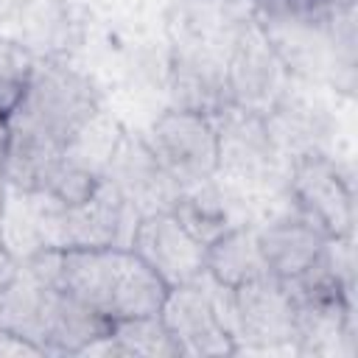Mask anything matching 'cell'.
<instances>
[{"label": "cell", "mask_w": 358, "mask_h": 358, "mask_svg": "<svg viewBox=\"0 0 358 358\" xmlns=\"http://www.w3.org/2000/svg\"><path fill=\"white\" fill-rule=\"evenodd\" d=\"M145 148L162 165V171L182 187H196L215 176L218 168V137L213 117L168 109L157 115L140 134Z\"/></svg>", "instance_id": "cell-4"}, {"label": "cell", "mask_w": 358, "mask_h": 358, "mask_svg": "<svg viewBox=\"0 0 358 358\" xmlns=\"http://www.w3.org/2000/svg\"><path fill=\"white\" fill-rule=\"evenodd\" d=\"M8 145H11L8 115H0V171H3V162H6V157H8Z\"/></svg>", "instance_id": "cell-23"}, {"label": "cell", "mask_w": 358, "mask_h": 358, "mask_svg": "<svg viewBox=\"0 0 358 358\" xmlns=\"http://www.w3.org/2000/svg\"><path fill=\"white\" fill-rule=\"evenodd\" d=\"M34 67L36 56L22 42L0 36V115H8L20 103Z\"/></svg>", "instance_id": "cell-20"}, {"label": "cell", "mask_w": 358, "mask_h": 358, "mask_svg": "<svg viewBox=\"0 0 358 358\" xmlns=\"http://www.w3.org/2000/svg\"><path fill=\"white\" fill-rule=\"evenodd\" d=\"M227 53L229 45L224 48L221 42L173 39L168 67V92L173 109L213 117L232 103L227 87Z\"/></svg>", "instance_id": "cell-8"}, {"label": "cell", "mask_w": 358, "mask_h": 358, "mask_svg": "<svg viewBox=\"0 0 358 358\" xmlns=\"http://www.w3.org/2000/svg\"><path fill=\"white\" fill-rule=\"evenodd\" d=\"M235 352H296L294 302L280 277L268 274L232 288Z\"/></svg>", "instance_id": "cell-6"}, {"label": "cell", "mask_w": 358, "mask_h": 358, "mask_svg": "<svg viewBox=\"0 0 358 358\" xmlns=\"http://www.w3.org/2000/svg\"><path fill=\"white\" fill-rule=\"evenodd\" d=\"M50 285L31 277L22 266L17 277L0 291V327L28 344H34L42 355V330H45V302Z\"/></svg>", "instance_id": "cell-17"}, {"label": "cell", "mask_w": 358, "mask_h": 358, "mask_svg": "<svg viewBox=\"0 0 358 358\" xmlns=\"http://www.w3.org/2000/svg\"><path fill=\"white\" fill-rule=\"evenodd\" d=\"M109 336L117 341L123 358L145 355V358H176V344L159 319V313L151 316H131V319H117L109 327Z\"/></svg>", "instance_id": "cell-18"}, {"label": "cell", "mask_w": 358, "mask_h": 358, "mask_svg": "<svg viewBox=\"0 0 358 358\" xmlns=\"http://www.w3.org/2000/svg\"><path fill=\"white\" fill-rule=\"evenodd\" d=\"M171 213L204 246L213 243L215 238H221L224 232H229L232 227L255 224L249 201L215 176L196 185V187L182 190Z\"/></svg>", "instance_id": "cell-14"}, {"label": "cell", "mask_w": 358, "mask_h": 358, "mask_svg": "<svg viewBox=\"0 0 358 358\" xmlns=\"http://www.w3.org/2000/svg\"><path fill=\"white\" fill-rule=\"evenodd\" d=\"M246 6L260 25H308L327 22L352 0H246Z\"/></svg>", "instance_id": "cell-19"}, {"label": "cell", "mask_w": 358, "mask_h": 358, "mask_svg": "<svg viewBox=\"0 0 358 358\" xmlns=\"http://www.w3.org/2000/svg\"><path fill=\"white\" fill-rule=\"evenodd\" d=\"M106 179L120 190L123 201L137 215L168 213V210H173V204L182 193V187L162 171V165L145 148V143L131 134L120 137V143L106 165Z\"/></svg>", "instance_id": "cell-11"}, {"label": "cell", "mask_w": 358, "mask_h": 358, "mask_svg": "<svg viewBox=\"0 0 358 358\" xmlns=\"http://www.w3.org/2000/svg\"><path fill=\"white\" fill-rule=\"evenodd\" d=\"M6 179H3V173H0V213H3V207H6Z\"/></svg>", "instance_id": "cell-24"}, {"label": "cell", "mask_w": 358, "mask_h": 358, "mask_svg": "<svg viewBox=\"0 0 358 358\" xmlns=\"http://www.w3.org/2000/svg\"><path fill=\"white\" fill-rule=\"evenodd\" d=\"M291 201L327 238H352V185L330 154L296 157L288 182Z\"/></svg>", "instance_id": "cell-7"}, {"label": "cell", "mask_w": 358, "mask_h": 358, "mask_svg": "<svg viewBox=\"0 0 358 358\" xmlns=\"http://www.w3.org/2000/svg\"><path fill=\"white\" fill-rule=\"evenodd\" d=\"M53 288L81 299L103 319H131L159 313L168 285L129 249H59Z\"/></svg>", "instance_id": "cell-1"}, {"label": "cell", "mask_w": 358, "mask_h": 358, "mask_svg": "<svg viewBox=\"0 0 358 358\" xmlns=\"http://www.w3.org/2000/svg\"><path fill=\"white\" fill-rule=\"evenodd\" d=\"M28 207L39 243L50 249L129 246V235L137 221L126 224V218H140L106 176L95 193L78 204H62L59 199L36 190L28 193Z\"/></svg>", "instance_id": "cell-3"}, {"label": "cell", "mask_w": 358, "mask_h": 358, "mask_svg": "<svg viewBox=\"0 0 358 358\" xmlns=\"http://www.w3.org/2000/svg\"><path fill=\"white\" fill-rule=\"evenodd\" d=\"M291 73L255 17H246L227 53L229 101L241 109L268 115L291 84Z\"/></svg>", "instance_id": "cell-5"}, {"label": "cell", "mask_w": 358, "mask_h": 358, "mask_svg": "<svg viewBox=\"0 0 358 358\" xmlns=\"http://www.w3.org/2000/svg\"><path fill=\"white\" fill-rule=\"evenodd\" d=\"M207 274L229 288H238L243 282L268 277V266L263 260L255 224H241L207 243Z\"/></svg>", "instance_id": "cell-16"}, {"label": "cell", "mask_w": 358, "mask_h": 358, "mask_svg": "<svg viewBox=\"0 0 358 358\" xmlns=\"http://www.w3.org/2000/svg\"><path fill=\"white\" fill-rule=\"evenodd\" d=\"M257 243L268 271L280 280L299 274L330 241L310 218H305L291 201L285 210L255 224Z\"/></svg>", "instance_id": "cell-13"}, {"label": "cell", "mask_w": 358, "mask_h": 358, "mask_svg": "<svg viewBox=\"0 0 358 358\" xmlns=\"http://www.w3.org/2000/svg\"><path fill=\"white\" fill-rule=\"evenodd\" d=\"M17 271H20V260H17V255L0 241V291L17 277Z\"/></svg>", "instance_id": "cell-22"}, {"label": "cell", "mask_w": 358, "mask_h": 358, "mask_svg": "<svg viewBox=\"0 0 358 358\" xmlns=\"http://www.w3.org/2000/svg\"><path fill=\"white\" fill-rule=\"evenodd\" d=\"M112 322L103 319L98 310L84 305L81 299L64 294L62 288L48 291L45 302V330H42V350L56 355H78L90 341L109 333Z\"/></svg>", "instance_id": "cell-15"}, {"label": "cell", "mask_w": 358, "mask_h": 358, "mask_svg": "<svg viewBox=\"0 0 358 358\" xmlns=\"http://www.w3.org/2000/svg\"><path fill=\"white\" fill-rule=\"evenodd\" d=\"M0 355H42V352L34 344H28V341H22V338H17L0 327Z\"/></svg>", "instance_id": "cell-21"}, {"label": "cell", "mask_w": 358, "mask_h": 358, "mask_svg": "<svg viewBox=\"0 0 358 358\" xmlns=\"http://www.w3.org/2000/svg\"><path fill=\"white\" fill-rule=\"evenodd\" d=\"M159 319L165 322L179 355L204 358V355L235 352V341L229 338V333L224 330L215 313L207 271L190 282L168 288L159 308Z\"/></svg>", "instance_id": "cell-9"}, {"label": "cell", "mask_w": 358, "mask_h": 358, "mask_svg": "<svg viewBox=\"0 0 358 358\" xmlns=\"http://www.w3.org/2000/svg\"><path fill=\"white\" fill-rule=\"evenodd\" d=\"M129 249L168 288L190 282L207 271V246L196 241L171 210L140 215L129 235Z\"/></svg>", "instance_id": "cell-10"}, {"label": "cell", "mask_w": 358, "mask_h": 358, "mask_svg": "<svg viewBox=\"0 0 358 358\" xmlns=\"http://www.w3.org/2000/svg\"><path fill=\"white\" fill-rule=\"evenodd\" d=\"M101 109L103 98L90 76L48 59L36 62L20 103L8 112V123L67 148Z\"/></svg>", "instance_id": "cell-2"}, {"label": "cell", "mask_w": 358, "mask_h": 358, "mask_svg": "<svg viewBox=\"0 0 358 358\" xmlns=\"http://www.w3.org/2000/svg\"><path fill=\"white\" fill-rule=\"evenodd\" d=\"M263 117H266V126H268L274 143L291 162L296 157L330 154L333 117L327 115L322 101L310 98L308 92H302L296 87V78H291L282 98Z\"/></svg>", "instance_id": "cell-12"}]
</instances>
